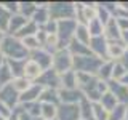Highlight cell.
Instances as JSON below:
<instances>
[{
  "instance_id": "8992f818",
  "label": "cell",
  "mask_w": 128,
  "mask_h": 120,
  "mask_svg": "<svg viewBox=\"0 0 128 120\" xmlns=\"http://www.w3.org/2000/svg\"><path fill=\"white\" fill-rule=\"evenodd\" d=\"M37 85H40L42 88H51V90H59L61 88V75L56 72L53 67H50V69L43 70L42 75L38 77Z\"/></svg>"
},
{
  "instance_id": "2e32d148",
  "label": "cell",
  "mask_w": 128,
  "mask_h": 120,
  "mask_svg": "<svg viewBox=\"0 0 128 120\" xmlns=\"http://www.w3.org/2000/svg\"><path fill=\"white\" fill-rule=\"evenodd\" d=\"M43 88L37 85V83H32V85L27 88L24 93L19 94V104H26V102H34V101H38L40 98V93H42Z\"/></svg>"
},
{
  "instance_id": "6da1fadb",
  "label": "cell",
  "mask_w": 128,
  "mask_h": 120,
  "mask_svg": "<svg viewBox=\"0 0 128 120\" xmlns=\"http://www.w3.org/2000/svg\"><path fill=\"white\" fill-rule=\"evenodd\" d=\"M0 51L5 59H29V51L24 48L22 42L8 34L0 43Z\"/></svg>"
},
{
  "instance_id": "9a60e30c",
  "label": "cell",
  "mask_w": 128,
  "mask_h": 120,
  "mask_svg": "<svg viewBox=\"0 0 128 120\" xmlns=\"http://www.w3.org/2000/svg\"><path fill=\"white\" fill-rule=\"evenodd\" d=\"M42 72H43V69L38 66L37 62L27 59V61H26V66H24V74H22V77L27 78V80H29V82H32V83H35V82L38 80V77L42 75Z\"/></svg>"
},
{
  "instance_id": "8d00e7d4",
  "label": "cell",
  "mask_w": 128,
  "mask_h": 120,
  "mask_svg": "<svg viewBox=\"0 0 128 120\" xmlns=\"http://www.w3.org/2000/svg\"><path fill=\"white\" fill-rule=\"evenodd\" d=\"M115 21H117V26L122 32L128 30V16H117Z\"/></svg>"
},
{
  "instance_id": "e0dca14e",
  "label": "cell",
  "mask_w": 128,
  "mask_h": 120,
  "mask_svg": "<svg viewBox=\"0 0 128 120\" xmlns=\"http://www.w3.org/2000/svg\"><path fill=\"white\" fill-rule=\"evenodd\" d=\"M29 21H30V19L24 18V16H21L19 13L11 14V19H10V24H8V32H6V34H8V35H14V34H18V32L21 30Z\"/></svg>"
},
{
  "instance_id": "4316f807",
  "label": "cell",
  "mask_w": 128,
  "mask_h": 120,
  "mask_svg": "<svg viewBox=\"0 0 128 120\" xmlns=\"http://www.w3.org/2000/svg\"><path fill=\"white\" fill-rule=\"evenodd\" d=\"M74 38L77 40V42H80V43H83V45L88 46V43H90V40H91V35H90V30H88V27L85 24H77Z\"/></svg>"
},
{
  "instance_id": "ac0fdd59",
  "label": "cell",
  "mask_w": 128,
  "mask_h": 120,
  "mask_svg": "<svg viewBox=\"0 0 128 120\" xmlns=\"http://www.w3.org/2000/svg\"><path fill=\"white\" fill-rule=\"evenodd\" d=\"M40 102H46V104H53V106H59V94L58 90H51V88H43L38 98Z\"/></svg>"
},
{
  "instance_id": "484cf974",
  "label": "cell",
  "mask_w": 128,
  "mask_h": 120,
  "mask_svg": "<svg viewBox=\"0 0 128 120\" xmlns=\"http://www.w3.org/2000/svg\"><path fill=\"white\" fill-rule=\"evenodd\" d=\"M35 10H37V3L35 2H19L18 3V13L27 19H30L34 16Z\"/></svg>"
},
{
  "instance_id": "52a82bcc",
  "label": "cell",
  "mask_w": 128,
  "mask_h": 120,
  "mask_svg": "<svg viewBox=\"0 0 128 120\" xmlns=\"http://www.w3.org/2000/svg\"><path fill=\"white\" fill-rule=\"evenodd\" d=\"M88 48H90L91 54L98 56L102 61H109L107 58V40L104 35H99V37H91L90 43H88Z\"/></svg>"
},
{
  "instance_id": "60d3db41",
  "label": "cell",
  "mask_w": 128,
  "mask_h": 120,
  "mask_svg": "<svg viewBox=\"0 0 128 120\" xmlns=\"http://www.w3.org/2000/svg\"><path fill=\"white\" fill-rule=\"evenodd\" d=\"M125 120H128V106L125 107Z\"/></svg>"
},
{
  "instance_id": "d6986e66",
  "label": "cell",
  "mask_w": 128,
  "mask_h": 120,
  "mask_svg": "<svg viewBox=\"0 0 128 120\" xmlns=\"http://www.w3.org/2000/svg\"><path fill=\"white\" fill-rule=\"evenodd\" d=\"M61 88L64 90H75L77 88V72L67 70L61 74Z\"/></svg>"
},
{
  "instance_id": "d4e9b609",
  "label": "cell",
  "mask_w": 128,
  "mask_h": 120,
  "mask_svg": "<svg viewBox=\"0 0 128 120\" xmlns=\"http://www.w3.org/2000/svg\"><path fill=\"white\" fill-rule=\"evenodd\" d=\"M37 32H38V26L30 19V21L27 22L26 26H24L22 29L18 32V34H14L13 37H16L18 40H22V38H26V37H32V35H35Z\"/></svg>"
},
{
  "instance_id": "603a6c76",
  "label": "cell",
  "mask_w": 128,
  "mask_h": 120,
  "mask_svg": "<svg viewBox=\"0 0 128 120\" xmlns=\"http://www.w3.org/2000/svg\"><path fill=\"white\" fill-rule=\"evenodd\" d=\"M99 104H101V107L106 112H112L115 109V107L118 106V101L115 99V96L110 93V91H107V93H104L101 96V99H99Z\"/></svg>"
},
{
  "instance_id": "ba28073f",
  "label": "cell",
  "mask_w": 128,
  "mask_h": 120,
  "mask_svg": "<svg viewBox=\"0 0 128 120\" xmlns=\"http://www.w3.org/2000/svg\"><path fill=\"white\" fill-rule=\"evenodd\" d=\"M0 102H3L11 110L19 106V93H16L10 83L0 88Z\"/></svg>"
},
{
  "instance_id": "f35d334b",
  "label": "cell",
  "mask_w": 128,
  "mask_h": 120,
  "mask_svg": "<svg viewBox=\"0 0 128 120\" xmlns=\"http://www.w3.org/2000/svg\"><path fill=\"white\" fill-rule=\"evenodd\" d=\"M118 62H120V64H122V66H123V67H125V70L128 72V50L125 51V54H123V56H122V59H120V61H118Z\"/></svg>"
},
{
  "instance_id": "44dd1931",
  "label": "cell",
  "mask_w": 128,
  "mask_h": 120,
  "mask_svg": "<svg viewBox=\"0 0 128 120\" xmlns=\"http://www.w3.org/2000/svg\"><path fill=\"white\" fill-rule=\"evenodd\" d=\"M26 61H27V59H5V62L8 64V67H10V70H11V75H13V78H16V77H22Z\"/></svg>"
},
{
  "instance_id": "30bf717a",
  "label": "cell",
  "mask_w": 128,
  "mask_h": 120,
  "mask_svg": "<svg viewBox=\"0 0 128 120\" xmlns=\"http://www.w3.org/2000/svg\"><path fill=\"white\" fill-rule=\"evenodd\" d=\"M56 120H80L78 104H59Z\"/></svg>"
},
{
  "instance_id": "1f68e13d",
  "label": "cell",
  "mask_w": 128,
  "mask_h": 120,
  "mask_svg": "<svg viewBox=\"0 0 128 120\" xmlns=\"http://www.w3.org/2000/svg\"><path fill=\"white\" fill-rule=\"evenodd\" d=\"M21 42H22L24 48H26L29 53H30V51L38 50V48H42V45H40V42L37 40V37H35V35H32V37H26V38H22Z\"/></svg>"
},
{
  "instance_id": "f546056e",
  "label": "cell",
  "mask_w": 128,
  "mask_h": 120,
  "mask_svg": "<svg viewBox=\"0 0 128 120\" xmlns=\"http://www.w3.org/2000/svg\"><path fill=\"white\" fill-rule=\"evenodd\" d=\"M11 86H13V90L16 91V93H24V91L27 90L30 85H32V82H29L27 78H24V77H16V78H13L11 80V83H10Z\"/></svg>"
},
{
  "instance_id": "f1b7e54d",
  "label": "cell",
  "mask_w": 128,
  "mask_h": 120,
  "mask_svg": "<svg viewBox=\"0 0 128 120\" xmlns=\"http://www.w3.org/2000/svg\"><path fill=\"white\" fill-rule=\"evenodd\" d=\"M88 30H90V35L91 37H99V35H104V24L99 21L98 18L91 19L90 22L86 24Z\"/></svg>"
},
{
  "instance_id": "4dcf8cb0",
  "label": "cell",
  "mask_w": 128,
  "mask_h": 120,
  "mask_svg": "<svg viewBox=\"0 0 128 120\" xmlns=\"http://www.w3.org/2000/svg\"><path fill=\"white\" fill-rule=\"evenodd\" d=\"M10 19H11V13H10V11H6L5 8L0 5V32H3V34H6V32H8Z\"/></svg>"
},
{
  "instance_id": "b9f144b4",
  "label": "cell",
  "mask_w": 128,
  "mask_h": 120,
  "mask_svg": "<svg viewBox=\"0 0 128 120\" xmlns=\"http://www.w3.org/2000/svg\"><path fill=\"white\" fill-rule=\"evenodd\" d=\"M53 120H56V118H53Z\"/></svg>"
},
{
  "instance_id": "4fadbf2b",
  "label": "cell",
  "mask_w": 128,
  "mask_h": 120,
  "mask_svg": "<svg viewBox=\"0 0 128 120\" xmlns=\"http://www.w3.org/2000/svg\"><path fill=\"white\" fill-rule=\"evenodd\" d=\"M128 48L125 46V43L122 40H117V42H107V58L109 61H120L122 56L125 54V51Z\"/></svg>"
},
{
  "instance_id": "d6a6232c",
  "label": "cell",
  "mask_w": 128,
  "mask_h": 120,
  "mask_svg": "<svg viewBox=\"0 0 128 120\" xmlns=\"http://www.w3.org/2000/svg\"><path fill=\"white\" fill-rule=\"evenodd\" d=\"M96 11H98V19L104 24V26L107 24V21H109L110 18H114V16H112V14H110L109 11H107V10H106V8H104L99 2H96Z\"/></svg>"
},
{
  "instance_id": "5b68a950",
  "label": "cell",
  "mask_w": 128,
  "mask_h": 120,
  "mask_svg": "<svg viewBox=\"0 0 128 120\" xmlns=\"http://www.w3.org/2000/svg\"><path fill=\"white\" fill-rule=\"evenodd\" d=\"M72 64H74V56L69 53L67 48L58 50L53 54V64H51V67H53L59 75L64 74V72H67V70H72Z\"/></svg>"
},
{
  "instance_id": "74e56055",
  "label": "cell",
  "mask_w": 128,
  "mask_h": 120,
  "mask_svg": "<svg viewBox=\"0 0 128 120\" xmlns=\"http://www.w3.org/2000/svg\"><path fill=\"white\" fill-rule=\"evenodd\" d=\"M19 120H43V118L42 117H32V115L22 112V114H19Z\"/></svg>"
},
{
  "instance_id": "ffe728a7",
  "label": "cell",
  "mask_w": 128,
  "mask_h": 120,
  "mask_svg": "<svg viewBox=\"0 0 128 120\" xmlns=\"http://www.w3.org/2000/svg\"><path fill=\"white\" fill-rule=\"evenodd\" d=\"M67 50H69V53L74 56V58H77V56H90L91 51L90 48H88L86 45H83V43L77 42V40H72V42L69 43V46H67Z\"/></svg>"
},
{
  "instance_id": "836d02e7",
  "label": "cell",
  "mask_w": 128,
  "mask_h": 120,
  "mask_svg": "<svg viewBox=\"0 0 128 120\" xmlns=\"http://www.w3.org/2000/svg\"><path fill=\"white\" fill-rule=\"evenodd\" d=\"M93 115H94V120H107L109 112L104 110L99 102H93Z\"/></svg>"
},
{
  "instance_id": "8fae6325",
  "label": "cell",
  "mask_w": 128,
  "mask_h": 120,
  "mask_svg": "<svg viewBox=\"0 0 128 120\" xmlns=\"http://www.w3.org/2000/svg\"><path fill=\"white\" fill-rule=\"evenodd\" d=\"M29 59L34 61V62H37L43 70L50 69L51 64H53V54H50L48 51L43 50V48H38V50H35V51H30Z\"/></svg>"
},
{
  "instance_id": "cb8c5ba5",
  "label": "cell",
  "mask_w": 128,
  "mask_h": 120,
  "mask_svg": "<svg viewBox=\"0 0 128 120\" xmlns=\"http://www.w3.org/2000/svg\"><path fill=\"white\" fill-rule=\"evenodd\" d=\"M114 64L115 61H104L102 66L99 67L98 70V77L99 80H102V82H109V80H112V70H114Z\"/></svg>"
},
{
  "instance_id": "3957f363",
  "label": "cell",
  "mask_w": 128,
  "mask_h": 120,
  "mask_svg": "<svg viewBox=\"0 0 128 120\" xmlns=\"http://www.w3.org/2000/svg\"><path fill=\"white\" fill-rule=\"evenodd\" d=\"M50 18L54 21L75 19V2H50Z\"/></svg>"
},
{
  "instance_id": "ab89813d",
  "label": "cell",
  "mask_w": 128,
  "mask_h": 120,
  "mask_svg": "<svg viewBox=\"0 0 128 120\" xmlns=\"http://www.w3.org/2000/svg\"><path fill=\"white\" fill-rule=\"evenodd\" d=\"M117 8L122 11H126L128 13V2H117Z\"/></svg>"
},
{
  "instance_id": "7a4b0ae2",
  "label": "cell",
  "mask_w": 128,
  "mask_h": 120,
  "mask_svg": "<svg viewBox=\"0 0 128 120\" xmlns=\"http://www.w3.org/2000/svg\"><path fill=\"white\" fill-rule=\"evenodd\" d=\"M102 59L98 56L90 54V56H77L74 58V64H72V70L78 72V74H88V75H98L99 67L102 66Z\"/></svg>"
},
{
  "instance_id": "83f0119b",
  "label": "cell",
  "mask_w": 128,
  "mask_h": 120,
  "mask_svg": "<svg viewBox=\"0 0 128 120\" xmlns=\"http://www.w3.org/2000/svg\"><path fill=\"white\" fill-rule=\"evenodd\" d=\"M58 115V106H53V104H46L42 102V112H40V117L43 120H53Z\"/></svg>"
},
{
  "instance_id": "7c38bea8",
  "label": "cell",
  "mask_w": 128,
  "mask_h": 120,
  "mask_svg": "<svg viewBox=\"0 0 128 120\" xmlns=\"http://www.w3.org/2000/svg\"><path fill=\"white\" fill-rule=\"evenodd\" d=\"M58 94H59V102L61 104H78L83 99V93L78 88H75V90H64V88H59Z\"/></svg>"
},
{
  "instance_id": "d590c367",
  "label": "cell",
  "mask_w": 128,
  "mask_h": 120,
  "mask_svg": "<svg viewBox=\"0 0 128 120\" xmlns=\"http://www.w3.org/2000/svg\"><path fill=\"white\" fill-rule=\"evenodd\" d=\"M45 34H48V35H53V34H56L58 32V21H54V19H50L45 26H42L40 27Z\"/></svg>"
},
{
  "instance_id": "7402d4cb",
  "label": "cell",
  "mask_w": 128,
  "mask_h": 120,
  "mask_svg": "<svg viewBox=\"0 0 128 120\" xmlns=\"http://www.w3.org/2000/svg\"><path fill=\"white\" fill-rule=\"evenodd\" d=\"M80 107V120H94L93 115V102H90L86 98H83L78 102Z\"/></svg>"
},
{
  "instance_id": "277c9868",
  "label": "cell",
  "mask_w": 128,
  "mask_h": 120,
  "mask_svg": "<svg viewBox=\"0 0 128 120\" xmlns=\"http://www.w3.org/2000/svg\"><path fill=\"white\" fill-rule=\"evenodd\" d=\"M75 29H77V21L75 19H62L58 21V40H59V50L69 46V43L74 40Z\"/></svg>"
},
{
  "instance_id": "9c48e42d",
  "label": "cell",
  "mask_w": 128,
  "mask_h": 120,
  "mask_svg": "<svg viewBox=\"0 0 128 120\" xmlns=\"http://www.w3.org/2000/svg\"><path fill=\"white\" fill-rule=\"evenodd\" d=\"M107 86H109V91L118 101V104L128 106V85L118 82V80H109V82H107Z\"/></svg>"
},
{
  "instance_id": "e575fe53",
  "label": "cell",
  "mask_w": 128,
  "mask_h": 120,
  "mask_svg": "<svg viewBox=\"0 0 128 120\" xmlns=\"http://www.w3.org/2000/svg\"><path fill=\"white\" fill-rule=\"evenodd\" d=\"M125 75H126L125 67L117 61L114 64V70H112V80H118V82H122V78L125 77Z\"/></svg>"
},
{
  "instance_id": "5bb4252c",
  "label": "cell",
  "mask_w": 128,
  "mask_h": 120,
  "mask_svg": "<svg viewBox=\"0 0 128 120\" xmlns=\"http://www.w3.org/2000/svg\"><path fill=\"white\" fill-rule=\"evenodd\" d=\"M104 37H106L107 42H117V40H122V30L118 29L115 18H110L109 21H107V24L104 26Z\"/></svg>"
}]
</instances>
